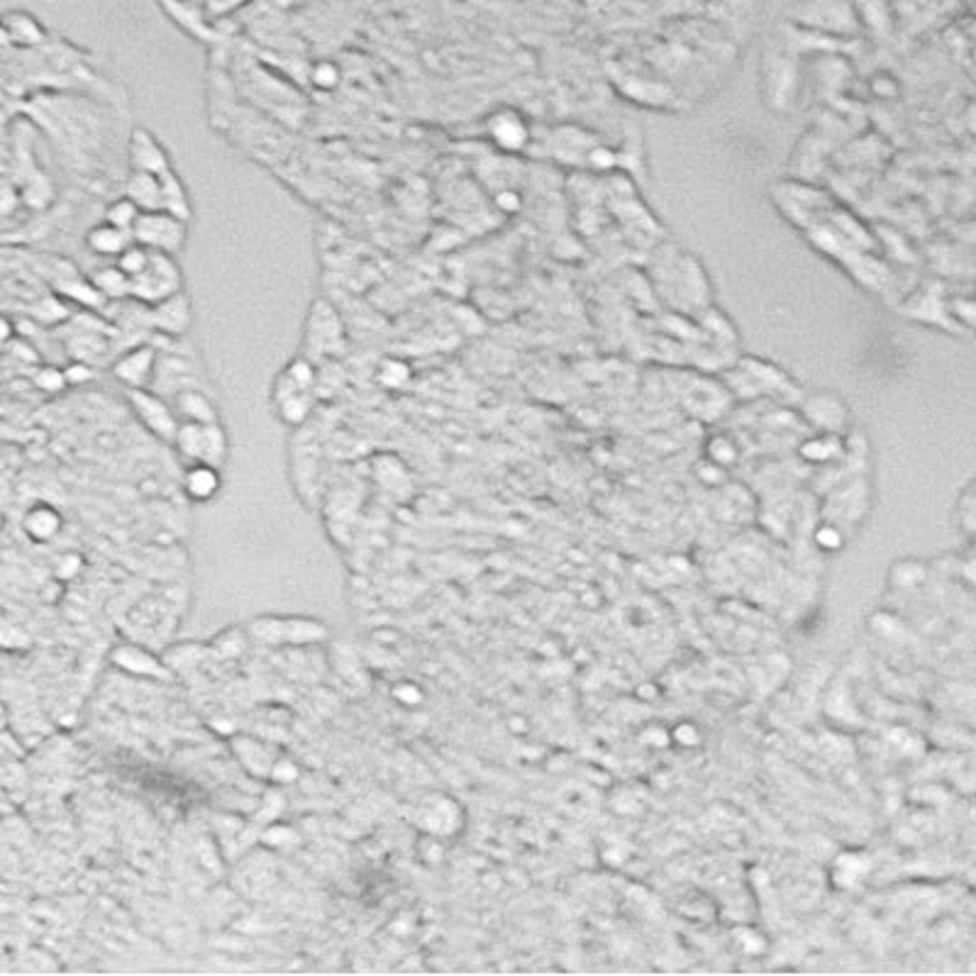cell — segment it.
I'll list each match as a JSON object with an SVG mask.
<instances>
[{"label":"cell","instance_id":"cell-28","mask_svg":"<svg viewBox=\"0 0 976 976\" xmlns=\"http://www.w3.org/2000/svg\"><path fill=\"white\" fill-rule=\"evenodd\" d=\"M955 523H957V528L964 532V537H967V540H972L974 532H976V484L974 481H969V484L962 488V493L957 496Z\"/></svg>","mask_w":976,"mask_h":976},{"label":"cell","instance_id":"cell-2","mask_svg":"<svg viewBox=\"0 0 976 976\" xmlns=\"http://www.w3.org/2000/svg\"><path fill=\"white\" fill-rule=\"evenodd\" d=\"M728 388L742 401H754L762 396H796L798 391L793 381L779 366L772 362H764L757 357L740 359L735 371L728 374Z\"/></svg>","mask_w":976,"mask_h":976},{"label":"cell","instance_id":"cell-12","mask_svg":"<svg viewBox=\"0 0 976 976\" xmlns=\"http://www.w3.org/2000/svg\"><path fill=\"white\" fill-rule=\"evenodd\" d=\"M110 662L125 671V674H132V676H144V679H157V681L171 679L169 664L142 645H130V642L118 645L113 652H110Z\"/></svg>","mask_w":976,"mask_h":976},{"label":"cell","instance_id":"cell-18","mask_svg":"<svg viewBox=\"0 0 976 976\" xmlns=\"http://www.w3.org/2000/svg\"><path fill=\"white\" fill-rule=\"evenodd\" d=\"M488 135H491V140L498 149L518 152V149H523L525 142H528V125H525L518 113L501 110V113L488 118Z\"/></svg>","mask_w":976,"mask_h":976},{"label":"cell","instance_id":"cell-14","mask_svg":"<svg viewBox=\"0 0 976 976\" xmlns=\"http://www.w3.org/2000/svg\"><path fill=\"white\" fill-rule=\"evenodd\" d=\"M181 488L191 503H210L223 491V471L205 462H191L183 471Z\"/></svg>","mask_w":976,"mask_h":976},{"label":"cell","instance_id":"cell-23","mask_svg":"<svg viewBox=\"0 0 976 976\" xmlns=\"http://www.w3.org/2000/svg\"><path fill=\"white\" fill-rule=\"evenodd\" d=\"M91 286L101 293L103 301H125V298H130V276L115 262L93 271Z\"/></svg>","mask_w":976,"mask_h":976},{"label":"cell","instance_id":"cell-11","mask_svg":"<svg viewBox=\"0 0 976 976\" xmlns=\"http://www.w3.org/2000/svg\"><path fill=\"white\" fill-rule=\"evenodd\" d=\"M159 352L154 345H137L127 349L113 362V376L125 388H149L157 371Z\"/></svg>","mask_w":976,"mask_h":976},{"label":"cell","instance_id":"cell-36","mask_svg":"<svg viewBox=\"0 0 976 976\" xmlns=\"http://www.w3.org/2000/svg\"><path fill=\"white\" fill-rule=\"evenodd\" d=\"M37 386L42 388V391H49V393H57L61 391V388H66L69 384H66V374L61 369H57V366H44V369H40V374H37Z\"/></svg>","mask_w":976,"mask_h":976},{"label":"cell","instance_id":"cell-30","mask_svg":"<svg viewBox=\"0 0 976 976\" xmlns=\"http://www.w3.org/2000/svg\"><path fill=\"white\" fill-rule=\"evenodd\" d=\"M813 542H815V547L823 549V552H840V549L845 547V542H847L845 528H842V525H837L835 520L825 518L823 523L815 525Z\"/></svg>","mask_w":976,"mask_h":976},{"label":"cell","instance_id":"cell-19","mask_svg":"<svg viewBox=\"0 0 976 976\" xmlns=\"http://www.w3.org/2000/svg\"><path fill=\"white\" fill-rule=\"evenodd\" d=\"M798 457L811 467H830V464H837L845 457V442H842V435L815 432L813 437L798 445Z\"/></svg>","mask_w":976,"mask_h":976},{"label":"cell","instance_id":"cell-25","mask_svg":"<svg viewBox=\"0 0 976 976\" xmlns=\"http://www.w3.org/2000/svg\"><path fill=\"white\" fill-rule=\"evenodd\" d=\"M159 181H162V196H164V210L174 213L176 218L181 220H191V201H188V191L183 186V181L179 179L174 169H166L164 174H159Z\"/></svg>","mask_w":976,"mask_h":976},{"label":"cell","instance_id":"cell-10","mask_svg":"<svg viewBox=\"0 0 976 976\" xmlns=\"http://www.w3.org/2000/svg\"><path fill=\"white\" fill-rule=\"evenodd\" d=\"M147 315H149V327L157 330L159 335L171 337V340H179V337L186 335L193 323L191 301H188V296L183 291L164 298V301L149 305Z\"/></svg>","mask_w":976,"mask_h":976},{"label":"cell","instance_id":"cell-3","mask_svg":"<svg viewBox=\"0 0 976 976\" xmlns=\"http://www.w3.org/2000/svg\"><path fill=\"white\" fill-rule=\"evenodd\" d=\"M249 635L271 647H303L325 642L330 637V630L320 620L303 618V615H262V618L252 620Z\"/></svg>","mask_w":976,"mask_h":976},{"label":"cell","instance_id":"cell-16","mask_svg":"<svg viewBox=\"0 0 976 976\" xmlns=\"http://www.w3.org/2000/svg\"><path fill=\"white\" fill-rule=\"evenodd\" d=\"M232 752L237 754L242 767L252 776H257V779H269L271 767H274L276 759L281 757L276 747L266 745L264 740H257V737H249V735L232 737Z\"/></svg>","mask_w":976,"mask_h":976},{"label":"cell","instance_id":"cell-8","mask_svg":"<svg viewBox=\"0 0 976 976\" xmlns=\"http://www.w3.org/2000/svg\"><path fill=\"white\" fill-rule=\"evenodd\" d=\"M127 401H130L137 418L142 420V425L152 435H157L164 442H174L176 430H179V418H176L174 408L162 393L152 391V388H127Z\"/></svg>","mask_w":976,"mask_h":976},{"label":"cell","instance_id":"cell-31","mask_svg":"<svg viewBox=\"0 0 976 976\" xmlns=\"http://www.w3.org/2000/svg\"><path fill=\"white\" fill-rule=\"evenodd\" d=\"M310 81H313L315 88L320 91H335L342 81V71L335 61H318L310 71Z\"/></svg>","mask_w":976,"mask_h":976},{"label":"cell","instance_id":"cell-38","mask_svg":"<svg viewBox=\"0 0 976 976\" xmlns=\"http://www.w3.org/2000/svg\"><path fill=\"white\" fill-rule=\"evenodd\" d=\"M686 730H689V732H686V740H689V742H686V745H698V740H701V735H698V730L693 728L691 723H686ZM674 737H676V742H681V740H684V730H681V728H676Z\"/></svg>","mask_w":976,"mask_h":976},{"label":"cell","instance_id":"cell-13","mask_svg":"<svg viewBox=\"0 0 976 976\" xmlns=\"http://www.w3.org/2000/svg\"><path fill=\"white\" fill-rule=\"evenodd\" d=\"M130 166L132 171H147V174H164L171 169L169 154L159 144L157 137L144 127H137L130 135Z\"/></svg>","mask_w":976,"mask_h":976},{"label":"cell","instance_id":"cell-24","mask_svg":"<svg viewBox=\"0 0 976 976\" xmlns=\"http://www.w3.org/2000/svg\"><path fill=\"white\" fill-rule=\"evenodd\" d=\"M869 869H872V859H869L864 852H857V850L842 852L837 854L835 859L833 881L840 886V889H852V886H857L859 881L869 874Z\"/></svg>","mask_w":976,"mask_h":976},{"label":"cell","instance_id":"cell-26","mask_svg":"<svg viewBox=\"0 0 976 976\" xmlns=\"http://www.w3.org/2000/svg\"><path fill=\"white\" fill-rule=\"evenodd\" d=\"M928 564L918 559H898L889 569V586L896 591H913L928 581Z\"/></svg>","mask_w":976,"mask_h":976},{"label":"cell","instance_id":"cell-4","mask_svg":"<svg viewBox=\"0 0 976 976\" xmlns=\"http://www.w3.org/2000/svg\"><path fill=\"white\" fill-rule=\"evenodd\" d=\"M183 291V271L174 254L152 252L144 269L130 279V301L140 305H154L164 298Z\"/></svg>","mask_w":976,"mask_h":976},{"label":"cell","instance_id":"cell-1","mask_svg":"<svg viewBox=\"0 0 976 976\" xmlns=\"http://www.w3.org/2000/svg\"><path fill=\"white\" fill-rule=\"evenodd\" d=\"M318 369L310 359L296 357L276 376L271 388V403L286 425L301 427L318 401Z\"/></svg>","mask_w":976,"mask_h":976},{"label":"cell","instance_id":"cell-32","mask_svg":"<svg viewBox=\"0 0 976 976\" xmlns=\"http://www.w3.org/2000/svg\"><path fill=\"white\" fill-rule=\"evenodd\" d=\"M147 259H149V249L142 247V244L132 242L130 247H127L125 252H122L120 257L115 259V264H118L120 269L125 271V274L132 279V276H137L144 269V264H147Z\"/></svg>","mask_w":976,"mask_h":976},{"label":"cell","instance_id":"cell-35","mask_svg":"<svg viewBox=\"0 0 976 976\" xmlns=\"http://www.w3.org/2000/svg\"><path fill=\"white\" fill-rule=\"evenodd\" d=\"M391 696H393V701L401 703V706L415 708V706H420V703H423L425 693H423V689H420V686H415L413 681H401V684L393 686Z\"/></svg>","mask_w":976,"mask_h":976},{"label":"cell","instance_id":"cell-37","mask_svg":"<svg viewBox=\"0 0 976 976\" xmlns=\"http://www.w3.org/2000/svg\"><path fill=\"white\" fill-rule=\"evenodd\" d=\"M83 567L79 554H64L57 562V576L61 581H71Z\"/></svg>","mask_w":976,"mask_h":976},{"label":"cell","instance_id":"cell-5","mask_svg":"<svg viewBox=\"0 0 976 976\" xmlns=\"http://www.w3.org/2000/svg\"><path fill=\"white\" fill-rule=\"evenodd\" d=\"M188 464L205 462L223 469L227 452V432L223 423H179L174 442H171Z\"/></svg>","mask_w":976,"mask_h":976},{"label":"cell","instance_id":"cell-15","mask_svg":"<svg viewBox=\"0 0 976 976\" xmlns=\"http://www.w3.org/2000/svg\"><path fill=\"white\" fill-rule=\"evenodd\" d=\"M171 408H174L179 423H220L218 408L201 386H188L176 391L171 396Z\"/></svg>","mask_w":976,"mask_h":976},{"label":"cell","instance_id":"cell-6","mask_svg":"<svg viewBox=\"0 0 976 976\" xmlns=\"http://www.w3.org/2000/svg\"><path fill=\"white\" fill-rule=\"evenodd\" d=\"M188 240V223L176 218L169 210H142L132 225V242L152 249V252L179 254Z\"/></svg>","mask_w":976,"mask_h":976},{"label":"cell","instance_id":"cell-20","mask_svg":"<svg viewBox=\"0 0 976 976\" xmlns=\"http://www.w3.org/2000/svg\"><path fill=\"white\" fill-rule=\"evenodd\" d=\"M132 244V235L127 230L110 223H98L86 232V247L101 259H118L122 252Z\"/></svg>","mask_w":976,"mask_h":976},{"label":"cell","instance_id":"cell-9","mask_svg":"<svg viewBox=\"0 0 976 976\" xmlns=\"http://www.w3.org/2000/svg\"><path fill=\"white\" fill-rule=\"evenodd\" d=\"M418 825L425 830L427 835H432L435 840H442V837H452L462 830L464 825V813L459 808V803L454 798L445 796V793H432L427 796L418 808Z\"/></svg>","mask_w":976,"mask_h":976},{"label":"cell","instance_id":"cell-33","mask_svg":"<svg viewBox=\"0 0 976 976\" xmlns=\"http://www.w3.org/2000/svg\"><path fill=\"white\" fill-rule=\"evenodd\" d=\"M376 376H379L381 386L398 388V386L406 384L410 371H408V366L403 362H398V359H386V362L379 364V374Z\"/></svg>","mask_w":976,"mask_h":976},{"label":"cell","instance_id":"cell-17","mask_svg":"<svg viewBox=\"0 0 976 976\" xmlns=\"http://www.w3.org/2000/svg\"><path fill=\"white\" fill-rule=\"evenodd\" d=\"M61 528H64V518H61V513L52 503H35V506L27 508L25 515H22V532L35 545L52 542L61 532Z\"/></svg>","mask_w":976,"mask_h":976},{"label":"cell","instance_id":"cell-21","mask_svg":"<svg viewBox=\"0 0 976 976\" xmlns=\"http://www.w3.org/2000/svg\"><path fill=\"white\" fill-rule=\"evenodd\" d=\"M125 196L140 210H164V196H162V181L157 174H147V171H132L127 179Z\"/></svg>","mask_w":976,"mask_h":976},{"label":"cell","instance_id":"cell-29","mask_svg":"<svg viewBox=\"0 0 976 976\" xmlns=\"http://www.w3.org/2000/svg\"><path fill=\"white\" fill-rule=\"evenodd\" d=\"M140 213H142V210L137 208V205L132 203L130 198L122 196V198H118V201H113V203L108 205V210H105L103 220H105V223L120 227V230H127L132 235V225L137 223V218H140Z\"/></svg>","mask_w":976,"mask_h":976},{"label":"cell","instance_id":"cell-22","mask_svg":"<svg viewBox=\"0 0 976 976\" xmlns=\"http://www.w3.org/2000/svg\"><path fill=\"white\" fill-rule=\"evenodd\" d=\"M0 25L8 35V42L18 44V47H35L44 40V27L40 25V20L32 18L25 10H10V13L3 15Z\"/></svg>","mask_w":976,"mask_h":976},{"label":"cell","instance_id":"cell-34","mask_svg":"<svg viewBox=\"0 0 976 976\" xmlns=\"http://www.w3.org/2000/svg\"><path fill=\"white\" fill-rule=\"evenodd\" d=\"M298 779H301V767H298L293 759H286V757L276 759L274 767H271V774H269L271 784L286 786V784H296Z\"/></svg>","mask_w":976,"mask_h":976},{"label":"cell","instance_id":"cell-27","mask_svg":"<svg viewBox=\"0 0 976 976\" xmlns=\"http://www.w3.org/2000/svg\"><path fill=\"white\" fill-rule=\"evenodd\" d=\"M740 459H742V449H740V445H737L735 437L725 435V432H718V435L708 437L706 462L715 464L718 469L728 471V469L735 467Z\"/></svg>","mask_w":976,"mask_h":976},{"label":"cell","instance_id":"cell-7","mask_svg":"<svg viewBox=\"0 0 976 976\" xmlns=\"http://www.w3.org/2000/svg\"><path fill=\"white\" fill-rule=\"evenodd\" d=\"M798 415L808 427L825 435H845L850 427V408L833 391H811L798 396Z\"/></svg>","mask_w":976,"mask_h":976}]
</instances>
